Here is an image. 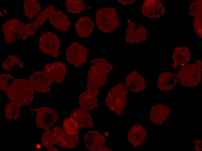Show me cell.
I'll list each match as a JSON object with an SVG mask.
<instances>
[{
    "mask_svg": "<svg viewBox=\"0 0 202 151\" xmlns=\"http://www.w3.org/2000/svg\"><path fill=\"white\" fill-rule=\"evenodd\" d=\"M92 65L88 73L87 89L99 90L105 82L108 74L113 67L104 58H97L91 61Z\"/></svg>",
    "mask_w": 202,
    "mask_h": 151,
    "instance_id": "1",
    "label": "cell"
},
{
    "mask_svg": "<svg viewBox=\"0 0 202 151\" xmlns=\"http://www.w3.org/2000/svg\"><path fill=\"white\" fill-rule=\"evenodd\" d=\"M34 89L28 81L23 79L15 80L6 92L12 102L27 105L33 100Z\"/></svg>",
    "mask_w": 202,
    "mask_h": 151,
    "instance_id": "2",
    "label": "cell"
},
{
    "mask_svg": "<svg viewBox=\"0 0 202 151\" xmlns=\"http://www.w3.org/2000/svg\"><path fill=\"white\" fill-rule=\"evenodd\" d=\"M202 63L201 61L199 60L196 64H186L182 66L176 76L178 82L187 87L196 86L201 80Z\"/></svg>",
    "mask_w": 202,
    "mask_h": 151,
    "instance_id": "3",
    "label": "cell"
},
{
    "mask_svg": "<svg viewBox=\"0 0 202 151\" xmlns=\"http://www.w3.org/2000/svg\"><path fill=\"white\" fill-rule=\"evenodd\" d=\"M95 21L98 28L106 33L112 32L119 25L116 10L114 8L99 9L96 14Z\"/></svg>",
    "mask_w": 202,
    "mask_h": 151,
    "instance_id": "4",
    "label": "cell"
},
{
    "mask_svg": "<svg viewBox=\"0 0 202 151\" xmlns=\"http://www.w3.org/2000/svg\"><path fill=\"white\" fill-rule=\"evenodd\" d=\"M127 94L122 84L115 86L108 92L105 100L106 105L111 111L121 115L126 105Z\"/></svg>",
    "mask_w": 202,
    "mask_h": 151,
    "instance_id": "5",
    "label": "cell"
},
{
    "mask_svg": "<svg viewBox=\"0 0 202 151\" xmlns=\"http://www.w3.org/2000/svg\"><path fill=\"white\" fill-rule=\"evenodd\" d=\"M25 24L17 19L6 21L2 25V29L6 43L15 42L18 39H22Z\"/></svg>",
    "mask_w": 202,
    "mask_h": 151,
    "instance_id": "6",
    "label": "cell"
},
{
    "mask_svg": "<svg viewBox=\"0 0 202 151\" xmlns=\"http://www.w3.org/2000/svg\"><path fill=\"white\" fill-rule=\"evenodd\" d=\"M28 109L37 112L36 123L37 127L49 131L56 122L58 116L53 109L46 107L39 108Z\"/></svg>",
    "mask_w": 202,
    "mask_h": 151,
    "instance_id": "7",
    "label": "cell"
},
{
    "mask_svg": "<svg viewBox=\"0 0 202 151\" xmlns=\"http://www.w3.org/2000/svg\"><path fill=\"white\" fill-rule=\"evenodd\" d=\"M87 49L85 46L75 42L71 44L66 49V60L73 66L78 67L87 62Z\"/></svg>",
    "mask_w": 202,
    "mask_h": 151,
    "instance_id": "8",
    "label": "cell"
},
{
    "mask_svg": "<svg viewBox=\"0 0 202 151\" xmlns=\"http://www.w3.org/2000/svg\"><path fill=\"white\" fill-rule=\"evenodd\" d=\"M60 43L58 36L50 31L42 34L39 38V45L41 50L54 58L58 57Z\"/></svg>",
    "mask_w": 202,
    "mask_h": 151,
    "instance_id": "9",
    "label": "cell"
},
{
    "mask_svg": "<svg viewBox=\"0 0 202 151\" xmlns=\"http://www.w3.org/2000/svg\"><path fill=\"white\" fill-rule=\"evenodd\" d=\"M54 10L53 6L49 5L34 20L25 25L22 39H26L35 34L46 20L49 19Z\"/></svg>",
    "mask_w": 202,
    "mask_h": 151,
    "instance_id": "10",
    "label": "cell"
},
{
    "mask_svg": "<svg viewBox=\"0 0 202 151\" xmlns=\"http://www.w3.org/2000/svg\"><path fill=\"white\" fill-rule=\"evenodd\" d=\"M28 81L34 90L42 93L49 91L51 90V85L54 82L46 73L39 71H35Z\"/></svg>",
    "mask_w": 202,
    "mask_h": 151,
    "instance_id": "11",
    "label": "cell"
},
{
    "mask_svg": "<svg viewBox=\"0 0 202 151\" xmlns=\"http://www.w3.org/2000/svg\"><path fill=\"white\" fill-rule=\"evenodd\" d=\"M53 132L58 145L65 148H74L77 147L79 139L78 134H69L58 126L54 127Z\"/></svg>",
    "mask_w": 202,
    "mask_h": 151,
    "instance_id": "12",
    "label": "cell"
},
{
    "mask_svg": "<svg viewBox=\"0 0 202 151\" xmlns=\"http://www.w3.org/2000/svg\"><path fill=\"white\" fill-rule=\"evenodd\" d=\"M147 28L136 22L129 24L126 31V41L131 44L140 43L146 38Z\"/></svg>",
    "mask_w": 202,
    "mask_h": 151,
    "instance_id": "13",
    "label": "cell"
},
{
    "mask_svg": "<svg viewBox=\"0 0 202 151\" xmlns=\"http://www.w3.org/2000/svg\"><path fill=\"white\" fill-rule=\"evenodd\" d=\"M142 11L146 17L156 19L163 16L165 12L163 3L158 0H145L142 6Z\"/></svg>",
    "mask_w": 202,
    "mask_h": 151,
    "instance_id": "14",
    "label": "cell"
},
{
    "mask_svg": "<svg viewBox=\"0 0 202 151\" xmlns=\"http://www.w3.org/2000/svg\"><path fill=\"white\" fill-rule=\"evenodd\" d=\"M44 70L53 82L60 84L63 81L66 72V66L63 62H57L46 64Z\"/></svg>",
    "mask_w": 202,
    "mask_h": 151,
    "instance_id": "15",
    "label": "cell"
},
{
    "mask_svg": "<svg viewBox=\"0 0 202 151\" xmlns=\"http://www.w3.org/2000/svg\"><path fill=\"white\" fill-rule=\"evenodd\" d=\"M99 90L88 89L83 92L79 98L80 109L87 111H91L99 106L98 104L97 95Z\"/></svg>",
    "mask_w": 202,
    "mask_h": 151,
    "instance_id": "16",
    "label": "cell"
},
{
    "mask_svg": "<svg viewBox=\"0 0 202 151\" xmlns=\"http://www.w3.org/2000/svg\"><path fill=\"white\" fill-rule=\"evenodd\" d=\"M125 86L128 91L136 93L145 89L146 83L144 78L137 71H134L126 78Z\"/></svg>",
    "mask_w": 202,
    "mask_h": 151,
    "instance_id": "17",
    "label": "cell"
},
{
    "mask_svg": "<svg viewBox=\"0 0 202 151\" xmlns=\"http://www.w3.org/2000/svg\"><path fill=\"white\" fill-rule=\"evenodd\" d=\"M202 0L193 2L190 5L188 11V14L190 16L194 17L193 26L195 32L201 38L202 37Z\"/></svg>",
    "mask_w": 202,
    "mask_h": 151,
    "instance_id": "18",
    "label": "cell"
},
{
    "mask_svg": "<svg viewBox=\"0 0 202 151\" xmlns=\"http://www.w3.org/2000/svg\"><path fill=\"white\" fill-rule=\"evenodd\" d=\"M86 147L93 151H99L105 141L104 137L99 132L95 130L88 132L84 137Z\"/></svg>",
    "mask_w": 202,
    "mask_h": 151,
    "instance_id": "19",
    "label": "cell"
},
{
    "mask_svg": "<svg viewBox=\"0 0 202 151\" xmlns=\"http://www.w3.org/2000/svg\"><path fill=\"white\" fill-rule=\"evenodd\" d=\"M49 19L52 25L63 33L68 30L71 24L66 15L60 11L55 10Z\"/></svg>",
    "mask_w": 202,
    "mask_h": 151,
    "instance_id": "20",
    "label": "cell"
},
{
    "mask_svg": "<svg viewBox=\"0 0 202 151\" xmlns=\"http://www.w3.org/2000/svg\"><path fill=\"white\" fill-rule=\"evenodd\" d=\"M170 110L168 107L160 104L153 106L150 112L152 122L156 125H161L168 118Z\"/></svg>",
    "mask_w": 202,
    "mask_h": 151,
    "instance_id": "21",
    "label": "cell"
},
{
    "mask_svg": "<svg viewBox=\"0 0 202 151\" xmlns=\"http://www.w3.org/2000/svg\"><path fill=\"white\" fill-rule=\"evenodd\" d=\"M75 28L77 34L82 38H87L91 34L94 28L93 21L87 16H83L76 22Z\"/></svg>",
    "mask_w": 202,
    "mask_h": 151,
    "instance_id": "22",
    "label": "cell"
},
{
    "mask_svg": "<svg viewBox=\"0 0 202 151\" xmlns=\"http://www.w3.org/2000/svg\"><path fill=\"white\" fill-rule=\"evenodd\" d=\"M191 53L189 49L183 46H178L175 48L172 55L174 63L173 68L176 69L179 66L186 64L190 60Z\"/></svg>",
    "mask_w": 202,
    "mask_h": 151,
    "instance_id": "23",
    "label": "cell"
},
{
    "mask_svg": "<svg viewBox=\"0 0 202 151\" xmlns=\"http://www.w3.org/2000/svg\"><path fill=\"white\" fill-rule=\"evenodd\" d=\"M147 134L146 131L142 125H136L130 129L128 139L134 147H136L143 143Z\"/></svg>",
    "mask_w": 202,
    "mask_h": 151,
    "instance_id": "24",
    "label": "cell"
},
{
    "mask_svg": "<svg viewBox=\"0 0 202 151\" xmlns=\"http://www.w3.org/2000/svg\"><path fill=\"white\" fill-rule=\"evenodd\" d=\"M70 116L77 123L80 128H91L93 127L92 118L86 111L81 109L75 110Z\"/></svg>",
    "mask_w": 202,
    "mask_h": 151,
    "instance_id": "25",
    "label": "cell"
},
{
    "mask_svg": "<svg viewBox=\"0 0 202 151\" xmlns=\"http://www.w3.org/2000/svg\"><path fill=\"white\" fill-rule=\"evenodd\" d=\"M178 82L174 74L167 72L162 73L158 77L157 85L161 91H167L173 88Z\"/></svg>",
    "mask_w": 202,
    "mask_h": 151,
    "instance_id": "26",
    "label": "cell"
},
{
    "mask_svg": "<svg viewBox=\"0 0 202 151\" xmlns=\"http://www.w3.org/2000/svg\"><path fill=\"white\" fill-rule=\"evenodd\" d=\"M24 62L20 57L13 54L8 55L1 66L4 70L11 71L23 68Z\"/></svg>",
    "mask_w": 202,
    "mask_h": 151,
    "instance_id": "27",
    "label": "cell"
},
{
    "mask_svg": "<svg viewBox=\"0 0 202 151\" xmlns=\"http://www.w3.org/2000/svg\"><path fill=\"white\" fill-rule=\"evenodd\" d=\"M41 9L39 3L35 0H25L24 9L25 15L29 19L34 18Z\"/></svg>",
    "mask_w": 202,
    "mask_h": 151,
    "instance_id": "28",
    "label": "cell"
},
{
    "mask_svg": "<svg viewBox=\"0 0 202 151\" xmlns=\"http://www.w3.org/2000/svg\"><path fill=\"white\" fill-rule=\"evenodd\" d=\"M22 106L16 103L12 102L8 104L5 108L6 118L8 120H15L20 116Z\"/></svg>",
    "mask_w": 202,
    "mask_h": 151,
    "instance_id": "29",
    "label": "cell"
},
{
    "mask_svg": "<svg viewBox=\"0 0 202 151\" xmlns=\"http://www.w3.org/2000/svg\"><path fill=\"white\" fill-rule=\"evenodd\" d=\"M66 6L68 12L73 15L81 13L86 9L85 5L82 0H66Z\"/></svg>",
    "mask_w": 202,
    "mask_h": 151,
    "instance_id": "30",
    "label": "cell"
},
{
    "mask_svg": "<svg viewBox=\"0 0 202 151\" xmlns=\"http://www.w3.org/2000/svg\"><path fill=\"white\" fill-rule=\"evenodd\" d=\"M63 127L64 130L70 134H78L80 128L77 123L71 116L64 119Z\"/></svg>",
    "mask_w": 202,
    "mask_h": 151,
    "instance_id": "31",
    "label": "cell"
},
{
    "mask_svg": "<svg viewBox=\"0 0 202 151\" xmlns=\"http://www.w3.org/2000/svg\"><path fill=\"white\" fill-rule=\"evenodd\" d=\"M42 142L47 148L53 147L56 144V142L53 132L49 130L43 133L42 138Z\"/></svg>",
    "mask_w": 202,
    "mask_h": 151,
    "instance_id": "32",
    "label": "cell"
},
{
    "mask_svg": "<svg viewBox=\"0 0 202 151\" xmlns=\"http://www.w3.org/2000/svg\"><path fill=\"white\" fill-rule=\"evenodd\" d=\"M12 75L7 74H2L0 76V88L4 91H6L8 87L15 80Z\"/></svg>",
    "mask_w": 202,
    "mask_h": 151,
    "instance_id": "33",
    "label": "cell"
},
{
    "mask_svg": "<svg viewBox=\"0 0 202 151\" xmlns=\"http://www.w3.org/2000/svg\"><path fill=\"white\" fill-rule=\"evenodd\" d=\"M195 147L194 150L196 151H201L202 149V141L197 140L194 142Z\"/></svg>",
    "mask_w": 202,
    "mask_h": 151,
    "instance_id": "34",
    "label": "cell"
},
{
    "mask_svg": "<svg viewBox=\"0 0 202 151\" xmlns=\"http://www.w3.org/2000/svg\"><path fill=\"white\" fill-rule=\"evenodd\" d=\"M135 0L131 1H125V0H119L118 2L123 5H126L128 4H132L133 3Z\"/></svg>",
    "mask_w": 202,
    "mask_h": 151,
    "instance_id": "35",
    "label": "cell"
},
{
    "mask_svg": "<svg viewBox=\"0 0 202 151\" xmlns=\"http://www.w3.org/2000/svg\"><path fill=\"white\" fill-rule=\"evenodd\" d=\"M48 151H58V150L56 148L53 147L49 148Z\"/></svg>",
    "mask_w": 202,
    "mask_h": 151,
    "instance_id": "36",
    "label": "cell"
},
{
    "mask_svg": "<svg viewBox=\"0 0 202 151\" xmlns=\"http://www.w3.org/2000/svg\"><path fill=\"white\" fill-rule=\"evenodd\" d=\"M41 145L40 144H37L36 146V147L37 149H39L41 148Z\"/></svg>",
    "mask_w": 202,
    "mask_h": 151,
    "instance_id": "37",
    "label": "cell"
},
{
    "mask_svg": "<svg viewBox=\"0 0 202 151\" xmlns=\"http://www.w3.org/2000/svg\"><path fill=\"white\" fill-rule=\"evenodd\" d=\"M109 134V133L108 132H106L105 134H104L106 136H108Z\"/></svg>",
    "mask_w": 202,
    "mask_h": 151,
    "instance_id": "38",
    "label": "cell"
},
{
    "mask_svg": "<svg viewBox=\"0 0 202 151\" xmlns=\"http://www.w3.org/2000/svg\"><path fill=\"white\" fill-rule=\"evenodd\" d=\"M3 12H4V13L5 14H6L7 13V12H6V9H4V10H3Z\"/></svg>",
    "mask_w": 202,
    "mask_h": 151,
    "instance_id": "39",
    "label": "cell"
},
{
    "mask_svg": "<svg viewBox=\"0 0 202 151\" xmlns=\"http://www.w3.org/2000/svg\"><path fill=\"white\" fill-rule=\"evenodd\" d=\"M1 14V16H3V14H2V13L1 12H0V14Z\"/></svg>",
    "mask_w": 202,
    "mask_h": 151,
    "instance_id": "40",
    "label": "cell"
}]
</instances>
